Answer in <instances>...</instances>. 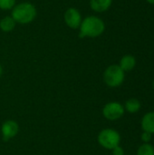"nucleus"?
I'll list each match as a JSON object with an SVG mask.
<instances>
[{"label": "nucleus", "instance_id": "1a4fd4ad", "mask_svg": "<svg viewBox=\"0 0 154 155\" xmlns=\"http://www.w3.org/2000/svg\"><path fill=\"white\" fill-rule=\"evenodd\" d=\"M136 65V59L132 54H125L120 60L119 66L123 69V72L132 71Z\"/></svg>", "mask_w": 154, "mask_h": 155}, {"label": "nucleus", "instance_id": "0eeeda50", "mask_svg": "<svg viewBox=\"0 0 154 155\" xmlns=\"http://www.w3.org/2000/svg\"><path fill=\"white\" fill-rule=\"evenodd\" d=\"M64 21L66 25L74 29L80 27L82 23V16L80 12L75 8H69L64 13Z\"/></svg>", "mask_w": 154, "mask_h": 155}, {"label": "nucleus", "instance_id": "20e7f679", "mask_svg": "<svg viewBox=\"0 0 154 155\" xmlns=\"http://www.w3.org/2000/svg\"><path fill=\"white\" fill-rule=\"evenodd\" d=\"M125 72L119 66V64H112L108 66L103 73V81L109 87L120 86L125 78Z\"/></svg>", "mask_w": 154, "mask_h": 155}, {"label": "nucleus", "instance_id": "f8f14e48", "mask_svg": "<svg viewBox=\"0 0 154 155\" xmlns=\"http://www.w3.org/2000/svg\"><path fill=\"white\" fill-rule=\"evenodd\" d=\"M15 21L12 16H5L0 21V28L5 32H10L15 28Z\"/></svg>", "mask_w": 154, "mask_h": 155}, {"label": "nucleus", "instance_id": "a211bd4d", "mask_svg": "<svg viewBox=\"0 0 154 155\" xmlns=\"http://www.w3.org/2000/svg\"><path fill=\"white\" fill-rule=\"evenodd\" d=\"M2 74H3V68H2V65L0 64V77L2 75Z\"/></svg>", "mask_w": 154, "mask_h": 155}, {"label": "nucleus", "instance_id": "6e6552de", "mask_svg": "<svg viewBox=\"0 0 154 155\" xmlns=\"http://www.w3.org/2000/svg\"><path fill=\"white\" fill-rule=\"evenodd\" d=\"M142 129L143 132L150 133L151 134H154V112H149L142 119L141 122Z\"/></svg>", "mask_w": 154, "mask_h": 155}, {"label": "nucleus", "instance_id": "7ed1b4c3", "mask_svg": "<svg viewBox=\"0 0 154 155\" xmlns=\"http://www.w3.org/2000/svg\"><path fill=\"white\" fill-rule=\"evenodd\" d=\"M97 141L103 148L112 151L113 148L120 145L121 135L116 130L106 128L99 133Z\"/></svg>", "mask_w": 154, "mask_h": 155}, {"label": "nucleus", "instance_id": "2eb2a0df", "mask_svg": "<svg viewBox=\"0 0 154 155\" xmlns=\"http://www.w3.org/2000/svg\"><path fill=\"white\" fill-rule=\"evenodd\" d=\"M152 134H151L150 133L143 132V133L142 134V135H141V139H142V141H143L144 143H150V141L152 140Z\"/></svg>", "mask_w": 154, "mask_h": 155}, {"label": "nucleus", "instance_id": "ddd939ff", "mask_svg": "<svg viewBox=\"0 0 154 155\" xmlns=\"http://www.w3.org/2000/svg\"><path fill=\"white\" fill-rule=\"evenodd\" d=\"M137 155H154V146L150 143L142 144L138 148Z\"/></svg>", "mask_w": 154, "mask_h": 155}, {"label": "nucleus", "instance_id": "f3484780", "mask_svg": "<svg viewBox=\"0 0 154 155\" xmlns=\"http://www.w3.org/2000/svg\"><path fill=\"white\" fill-rule=\"evenodd\" d=\"M146 1L151 5H154V0H146Z\"/></svg>", "mask_w": 154, "mask_h": 155}, {"label": "nucleus", "instance_id": "dca6fc26", "mask_svg": "<svg viewBox=\"0 0 154 155\" xmlns=\"http://www.w3.org/2000/svg\"><path fill=\"white\" fill-rule=\"evenodd\" d=\"M112 152H113V155H124V150L120 145L113 148Z\"/></svg>", "mask_w": 154, "mask_h": 155}, {"label": "nucleus", "instance_id": "39448f33", "mask_svg": "<svg viewBox=\"0 0 154 155\" xmlns=\"http://www.w3.org/2000/svg\"><path fill=\"white\" fill-rule=\"evenodd\" d=\"M124 107L119 102L107 103L103 108V115L109 121H117L124 114Z\"/></svg>", "mask_w": 154, "mask_h": 155}, {"label": "nucleus", "instance_id": "f257e3e1", "mask_svg": "<svg viewBox=\"0 0 154 155\" xmlns=\"http://www.w3.org/2000/svg\"><path fill=\"white\" fill-rule=\"evenodd\" d=\"M104 22L98 16L91 15L82 21L80 25L79 36L81 38L97 37L104 32Z\"/></svg>", "mask_w": 154, "mask_h": 155}, {"label": "nucleus", "instance_id": "9b49d317", "mask_svg": "<svg viewBox=\"0 0 154 155\" xmlns=\"http://www.w3.org/2000/svg\"><path fill=\"white\" fill-rule=\"evenodd\" d=\"M141 103L138 99L136 98H131L125 102L124 104V110L128 112L129 114H136L140 111L141 109Z\"/></svg>", "mask_w": 154, "mask_h": 155}, {"label": "nucleus", "instance_id": "f03ea898", "mask_svg": "<svg viewBox=\"0 0 154 155\" xmlns=\"http://www.w3.org/2000/svg\"><path fill=\"white\" fill-rule=\"evenodd\" d=\"M36 16V9L30 3H21L15 5L12 11V17L15 23L28 24L31 23Z\"/></svg>", "mask_w": 154, "mask_h": 155}, {"label": "nucleus", "instance_id": "423d86ee", "mask_svg": "<svg viewBox=\"0 0 154 155\" xmlns=\"http://www.w3.org/2000/svg\"><path fill=\"white\" fill-rule=\"evenodd\" d=\"M19 132V125L14 120H6L1 126V134L4 142H7L10 139L16 136Z\"/></svg>", "mask_w": 154, "mask_h": 155}, {"label": "nucleus", "instance_id": "9d476101", "mask_svg": "<svg viewBox=\"0 0 154 155\" xmlns=\"http://www.w3.org/2000/svg\"><path fill=\"white\" fill-rule=\"evenodd\" d=\"M113 0H90V5L93 11L101 13L108 10Z\"/></svg>", "mask_w": 154, "mask_h": 155}, {"label": "nucleus", "instance_id": "6ab92c4d", "mask_svg": "<svg viewBox=\"0 0 154 155\" xmlns=\"http://www.w3.org/2000/svg\"><path fill=\"white\" fill-rule=\"evenodd\" d=\"M153 90H154V79H153Z\"/></svg>", "mask_w": 154, "mask_h": 155}, {"label": "nucleus", "instance_id": "4468645a", "mask_svg": "<svg viewBox=\"0 0 154 155\" xmlns=\"http://www.w3.org/2000/svg\"><path fill=\"white\" fill-rule=\"evenodd\" d=\"M15 0H0V8L3 10H8L14 7Z\"/></svg>", "mask_w": 154, "mask_h": 155}]
</instances>
